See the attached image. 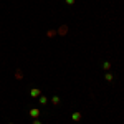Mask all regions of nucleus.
<instances>
[{
    "label": "nucleus",
    "instance_id": "f257e3e1",
    "mask_svg": "<svg viewBox=\"0 0 124 124\" xmlns=\"http://www.w3.org/2000/svg\"><path fill=\"white\" fill-rule=\"evenodd\" d=\"M30 96H31V98H40V96H41V89L31 88V89H30Z\"/></svg>",
    "mask_w": 124,
    "mask_h": 124
},
{
    "label": "nucleus",
    "instance_id": "f03ea898",
    "mask_svg": "<svg viewBox=\"0 0 124 124\" xmlns=\"http://www.w3.org/2000/svg\"><path fill=\"white\" fill-rule=\"evenodd\" d=\"M28 114L31 116L33 119H38V116H40V109H38V108H31V109H30V113H28Z\"/></svg>",
    "mask_w": 124,
    "mask_h": 124
},
{
    "label": "nucleus",
    "instance_id": "7ed1b4c3",
    "mask_svg": "<svg viewBox=\"0 0 124 124\" xmlns=\"http://www.w3.org/2000/svg\"><path fill=\"white\" fill-rule=\"evenodd\" d=\"M71 119H73V121H81V113H73V114H71Z\"/></svg>",
    "mask_w": 124,
    "mask_h": 124
},
{
    "label": "nucleus",
    "instance_id": "20e7f679",
    "mask_svg": "<svg viewBox=\"0 0 124 124\" xmlns=\"http://www.w3.org/2000/svg\"><path fill=\"white\" fill-rule=\"evenodd\" d=\"M113 78H114V76H113L111 73H106V75H104V79L108 81V83H111V81H113Z\"/></svg>",
    "mask_w": 124,
    "mask_h": 124
},
{
    "label": "nucleus",
    "instance_id": "39448f33",
    "mask_svg": "<svg viewBox=\"0 0 124 124\" xmlns=\"http://www.w3.org/2000/svg\"><path fill=\"white\" fill-rule=\"evenodd\" d=\"M58 33H60V35H65V33H68V27H61V28L58 30Z\"/></svg>",
    "mask_w": 124,
    "mask_h": 124
},
{
    "label": "nucleus",
    "instance_id": "423d86ee",
    "mask_svg": "<svg viewBox=\"0 0 124 124\" xmlns=\"http://www.w3.org/2000/svg\"><path fill=\"white\" fill-rule=\"evenodd\" d=\"M46 35L50 37V38H53V37H56V31H55V30H48Z\"/></svg>",
    "mask_w": 124,
    "mask_h": 124
},
{
    "label": "nucleus",
    "instance_id": "0eeeda50",
    "mask_svg": "<svg viewBox=\"0 0 124 124\" xmlns=\"http://www.w3.org/2000/svg\"><path fill=\"white\" fill-rule=\"evenodd\" d=\"M46 103H48L46 96H43V94H41V96H40V104H46Z\"/></svg>",
    "mask_w": 124,
    "mask_h": 124
},
{
    "label": "nucleus",
    "instance_id": "6e6552de",
    "mask_svg": "<svg viewBox=\"0 0 124 124\" xmlns=\"http://www.w3.org/2000/svg\"><path fill=\"white\" fill-rule=\"evenodd\" d=\"M51 103H53V104H60V98H58V96H53V98H51Z\"/></svg>",
    "mask_w": 124,
    "mask_h": 124
},
{
    "label": "nucleus",
    "instance_id": "1a4fd4ad",
    "mask_svg": "<svg viewBox=\"0 0 124 124\" xmlns=\"http://www.w3.org/2000/svg\"><path fill=\"white\" fill-rule=\"evenodd\" d=\"M15 78H17V79H22V78H23V75H22V71H20V70H17V73H15Z\"/></svg>",
    "mask_w": 124,
    "mask_h": 124
},
{
    "label": "nucleus",
    "instance_id": "9d476101",
    "mask_svg": "<svg viewBox=\"0 0 124 124\" xmlns=\"http://www.w3.org/2000/svg\"><path fill=\"white\" fill-rule=\"evenodd\" d=\"M103 68H104L106 71H108V70L111 68V63H109V61H106V63H103Z\"/></svg>",
    "mask_w": 124,
    "mask_h": 124
},
{
    "label": "nucleus",
    "instance_id": "9b49d317",
    "mask_svg": "<svg viewBox=\"0 0 124 124\" xmlns=\"http://www.w3.org/2000/svg\"><path fill=\"white\" fill-rule=\"evenodd\" d=\"M65 2H66L68 5H73V3H75V2H76V0H65Z\"/></svg>",
    "mask_w": 124,
    "mask_h": 124
},
{
    "label": "nucleus",
    "instance_id": "f8f14e48",
    "mask_svg": "<svg viewBox=\"0 0 124 124\" xmlns=\"http://www.w3.org/2000/svg\"><path fill=\"white\" fill-rule=\"evenodd\" d=\"M33 124H41V121H38V119H35V121H33Z\"/></svg>",
    "mask_w": 124,
    "mask_h": 124
},
{
    "label": "nucleus",
    "instance_id": "ddd939ff",
    "mask_svg": "<svg viewBox=\"0 0 124 124\" xmlns=\"http://www.w3.org/2000/svg\"><path fill=\"white\" fill-rule=\"evenodd\" d=\"M8 124H13V123H8Z\"/></svg>",
    "mask_w": 124,
    "mask_h": 124
}]
</instances>
